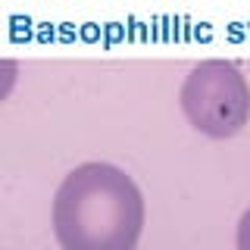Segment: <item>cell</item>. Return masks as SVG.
Returning <instances> with one entry per match:
<instances>
[{"mask_svg":"<svg viewBox=\"0 0 250 250\" xmlns=\"http://www.w3.org/2000/svg\"><path fill=\"white\" fill-rule=\"evenodd\" d=\"M144 194L113 163H82L53 197V231L62 250H135L144 231Z\"/></svg>","mask_w":250,"mask_h":250,"instance_id":"1","label":"cell"},{"mask_svg":"<svg viewBox=\"0 0 250 250\" xmlns=\"http://www.w3.org/2000/svg\"><path fill=\"white\" fill-rule=\"evenodd\" d=\"M188 122L207 138H231L250 119V88L229 60H203L188 72L178 91Z\"/></svg>","mask_w":250,"mask_h":250,"instance_id":"2","label":"cell"},{"mask_svg":"<svg viewBox=\"0 0 250 250\" xmlns=\"http://www.w3.org/2000/svg\"><path fill=\"white\" fill-rule=\"evenodd\" d=\"M16 78H19V66L16 60H0V104L10 97V91L16 88Z\"/></svg>","mask_w":250,"mask_h":250,"instance_id":"3","label":"cell"},{"mask_svg":"<svg viewBox=\"0 0 250 250\" xmlns=\"http://www.w3.org/2000/svg\"><path fill=\"white\" fill-rule=\"evenodd\" d=\"M238 250H250V207L244 209L238 222Z\"/></svg>","mask_w":250,"mask_h":250,"instance_id":"4","label":"cell"}]
</instances>
